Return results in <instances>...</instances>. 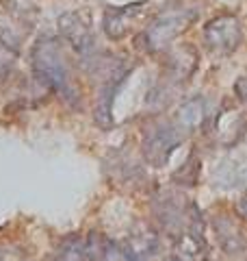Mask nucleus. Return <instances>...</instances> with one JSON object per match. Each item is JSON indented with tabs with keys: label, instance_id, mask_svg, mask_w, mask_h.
Listing matches in <instances>:
<instances>
[{
	"label": "nucleus",
	"instance_id": "7ed1b4c3",
	"mask_svg": "<svg viewBox=\"0 0 247 261\" xmlns=\"http://www.w3.org/2000/svg\"><path fill=\"white\" fill-rule=\"evenodd\" d=\"M204 39L206 46L215 55H230L234 53L243 39V29L236 15H217L204 27Z\"/></svg>",
	"mask_w": 247,
	"mask_h": 261
},
{
	"label": "nucleus",
	"instance_id": "f03ea898",
	"mask_svg": "<svg viewBox=\"0 0 247 261\" xmlns=\"http://www.w3.org/2000/svg\"><path fill=\"white\" fill-rule=\"evenodd\" d=\"M197 18V9L191 7H176V9H165L152 20V24L143 31L141 42L143 48L150 53L165 50L182 31L189 29V24Z\"/></svg>",
	"mask_w": 247,
	"mask_h": 261
},
{
	"label": "nucleus",
	"instance_id": "9d476101",
	"mask_svg": "<svg viewBox=\"0 0 247 261\" xmlns=\"http://www.w3.org/2000/svg\"><path fill=\"white\" fill-rule=\"evenodd\" d=\"M56 261H87L85 248L78 246V244H68V246H63V250L59 252Z\"/></svg>",
	"mask_w": 247,
	"mask_h": 261
},
{
	"label": "nucleus",
	"instance_id": "423d86ee",
	"mask_svg": "<svg viewBox=\"0 0 247 261\" xmlns=\"http://www.w3.org/2000/svg\"><path fill=\"white\" fill-rule=\"evenodd\" d=\"M145 3H135V5H126V7H109L104 11L102 18V29L111 39H121L128 31V20L141 11V7Z\"/></svg>",
	"mask_w": 247,
	"mask_h": 261
},
{
	"label": "nucleus",
	"instance_id": "0eeeda50",
	"mask_svg": "<svg viewBox=\"0 0 247 261\" xmlns=\"http://www.w3.org/2000/svg\"><path fill=\"white\" fill-rule=\"evenodd\" d=\"M126 74H128V70L113 74L111 79H106L104 87L100 89L98 105H96V122L100 126H111V122H113V113H111L113 111V100H115V94H117L121 81L126 79Z\"/></svg>",
	"mask_w": 247,
	"mask_h": 261
},
{
	"label": "nucleus",
	"instance_id": "6e6552de",
	"mask_svg": "<svg viewBox=\"0 0 247 261\" xmlns=\"http://www.w3.org/2000/svg\"><path fill=\"white\" fill-rule=\"evenodd\" d=\"M204 118H206V102L200 96L187 100L182 107L178 109V126L182 133H191L197 126H202Z\"/></svg>",
	"mask_w": 247,
	"mask_h": 261
},
{
	"label": "nucleus",
	"instance_id": "9b49d317",
	"mask_svg": "<svg viewBox=\"0 0 247 261\" xmlns=\"http://www.w3.org/2000/svg\"><path fill=\"white\" fill-rule=\"evenodd\" d=\"M234 92H236V96L241 98L243 102H247V76H243V79H238V81H236Z\"/></svg>",
	"mask_w": 247,
	"mask_h": 261
},
{
	"label": "nucleus",
	"instance_id": "1a4fd4ad",
	"mask_svg": "<svg viewBox=\"0 0 247 261\" xmlns=\"http://www.w3.org/2000/svg\"><path fill=\"white\" fill-rule=\"evenodd\" d=\"M15 57H18V48L7 42L5 37H0V81H5L11 74L15 65Z\"/></svg>",
	"mask_w": 247,
	"mask_h": 261
},
{
	"label": "nucleus",
	"instance_id": "39448f33",
	"mask_svg": "<svg viewBox=\"0 0 247 261\" xmlns=\"http://www.w3.org/2000/svg\"><path fill=\"white\" fill-rule=\"evenodd\" d=\"M182 140L180 130H176L174 126H159L147 133L145 142H143V150H145V157L150 159L152 163H165V159L171 154V150L176 148Z\"/></svg>",
	"mask_w": 247,
	"mask_h": 261
},
{
	"label": "nucleus",
	"instance_id": "f257e3e1",
	"mask_svg": "<svg viewBox=\"0 0 247 261\" xmlns=\"http://www.w3.org/2000/svg\"><path fill=\"white\" fill-rule=\"evenodd\" d=\"M30 63L39 83H44L54 94H59L61 100H65L70 107H78L80 105L78 87L74 85L70 68L61 53V46L54 37L44 35L37 39V44L33 46L30 53Z\"/></svg>",
	"mask_w": 247,
	"mask_h": 261
},
{
	"label": "nucleus",
	"instance_id": "20e7f679",
	"mask_svg": "<svg viewBox=\"0 0 247 261\" xmlns=\"http://www.w3.org/2000/svg\"><path fill=\"white\" fill-rule=\"evenodd\" d=\"M59 33L82 59L96 53V37L78 13H63L59 18Z\"/></svg>",
	"mask_w": 247,
	"mask_h": 261
},
{
	"label": "nucleus",
	"instance_id": "f8f14e48",
	"mask_svg": "<svg viewBox=\"0 0 247 261\" xmlns=\"http://www.w3.org/2000/svg\"><path fill=\"white\" fill-rule=\"evenodd\" d=\"M238 211H241V214H243V216L247 218V200L243 202V205H241V207H238Z\"/></svg>",
	"mask_w": 247,
	"mask_h": 261
},
{
	"label": "nucleus",
	"instance_id": "ddd939ff",
	"mask_svg": "<svg viewBox=\"0 0 247 261\" xmlns=\"http://www.w3.org/2000/svg\"><path fill=\"white\" fill-rule=\"evenodd\" d=\"M0 261H3V259H0Z\"/></svg>",
	"mask_w": 247,
	"mask_h": 261
}]
</instances>
